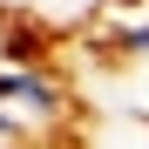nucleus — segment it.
<instances>
[{"instance_id":"obj_1","label":"nucleus","mask_w":149,"mask_h":149,"mask_svg":"<svg viewBox=\"0 0 149 149\" xmlns=\"http://www.w3.org/2000/svg\"><path fill=\"white\" fill-rule=\"evenodd\" d=\"M27 14H34L54 41H74L95 14H102V0H27Z\"/></svg>"},{"instance_id":"obj_2","label":"nucleus","mask_w":149,"mask_h":149,"mask_svg":"<svg viewBox=\"0 0 149 149\" xmlns=\"http://www.w3.org/2000/svg\"><path fill=\"white\" fill-rule=\"evenodd\" d=\"M88 149H149V122L109 109V115H95V122H88Z\"/></svg>"},{"instance_id":"obj_3","label":"nucleus","mask_w":149,"mask_h":149,"mask_svg":"<svg viewBox=\"0 0 149 149\" xmlns=\"http://www.w3.org/2000/svg\"><path fill=\"white\" fill-rule=\"evenodd\" d=\"M7 27H14V7H0V74H7Z\"/></svg>"}]
</instances>
